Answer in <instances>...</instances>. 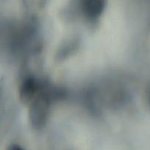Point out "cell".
I'll return each instance as SVG.
<instances>
[{
  "label": "cell",
  "instance_id": "cell-1",
  "mask_svg": "<svg viewBox=\"0 0 150 150\" xmlns=\"http://www.w3.org/2000/svg\"><path fill=\"white\" fill-rule=\"evenodd\" d=\"M62 95V91L58 87L45 81L42 89L28 104L29 122L35 128L44 127L49 117L51 103Z\"/></svg>",
  "mask_w": 150,
  "mask_h": 150
},
{
  "label": "cell",
  "instance_id": "cell-2",
  "mask_svg": "<svg viewBox=\"0 0 150 150\" xmlns=\"http://www.w3.org/2000/svg\"><path fill=\"white\" fill-rule=\"evenodd\" d=\"M44 83V81L40 80L32 75L24 76L21 81L18 88L19 98L22 102L29 104L35 95L42 89Z\"/></svg>",
  "mask_w": 150,
  "mask_h": 150
},
{
  "label": "cell",
  "instance_id": "cell-3",
  "mask_svg": "<svg viewBox=\"0 0 150 150\" xmlns=\"http://www.w3.org/2000/svg\"><path fill=\"white\" fill-rule=\"evenodd\" d=\"M104 0H83L79 1V10L88 21L95 22L100 17L105 7Z\"/></svg>",
  "mask_w": 150,
  "mask_h": 150
},
{
  "label": "cell",
  "instance_id": "cell-4",
  "mask_svg": "<svg viewBox=\"0 0 150 150\" xmlns=\"http://www.w3.org/2000/svg\"><path fill=\"white\" fill-rule=\"evenodd\" d=\"M78 42H79V41L76 37L66 40L65 41L63 42L61 46L59 48L58 51L57 53V57L58 58H64L65 57H67V55L70 54V53H72L76 49Z\"/></svg>",
  "mask_w": 150,
  "mask_h": 150
},
{
  "label": "cell",
  "instance_id": "cell-5",
  "mask_svg": "<svg viewBox=\"0 0 150 150\" xmlns=\"http://www.w3.org/2000/svg\"><path fill=\"white\" fill-rule=\"evenodd\" d=\"M7 150H24V149L19 144L13 143L7 146Z\"/></svg>",
  "mask_w": 150,
  "mask_h": 150
},
{
  "label": "cell",
  "instance_id": "cell-6",
  "mask_svg": "<svg viewBox=\"0 0 150 150\" xmlns=\"http://www.w3.org/2000/svg\"><path fill=\"white\" fill-rule=\"evenodd\" d=\"M146 101H147V103L148 105H149V106L150 107V84L149 86H148L147 89H146Z\"/></svg>",
  "mask_w": 150,
  "mask_h": 150
}]
</instances>
